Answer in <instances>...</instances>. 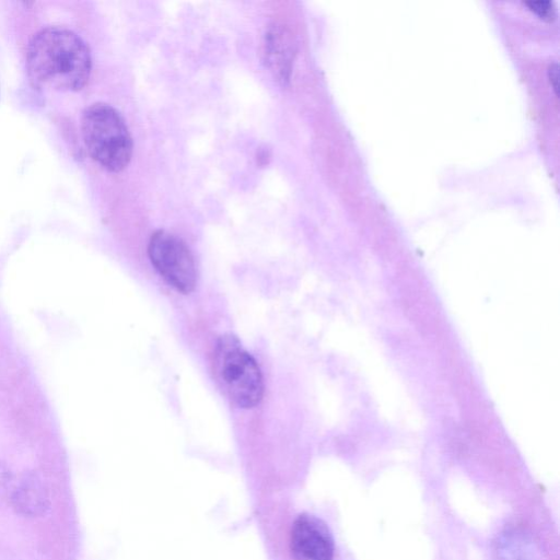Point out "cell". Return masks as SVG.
I'll return each mask as SVG.
<instances>
[{"label": "cell", "mask_w": 560, "mask_h": 560, "mask_svg": "<svg viewBox=\"0 0 560 560\" xmlns=\"http://www.w3.org/2000/svg\"><path fill=\"white\" fill-rule=\"evenodd\" d=\"M26 68L32 83L38 88L77 91L89 81L92 58L89 46L75 32L51 25L31 38Z\"/></svg>", "instance_id": "cell-1"}, {"label": "cell", "mask_w": 560, "mask_h": 560, "mask_svg": "<svg viewBox=\"0 0 560 560\" xmlns=\"http://www.w3.org/2000/svg\"><path fill=\"white\" fill-rule=\"evenodd\" d=\"M212 371L224 395L237 407L254 408L261 401L265 390L261 371L237 337L224 335L218 339Z\"/></svg>", "instance_id": "cell-2"}, {"label": "cell", "mask_w": 560, "mask_h": 560, "mask_svg": "<svg viewBox=\"0 0 560 560\" xmlns=\"http://www.w3.org/2000/svg\"><path fill=\"white\" fill-rule=\"evenodd\" d=\"M84 143L91 156L105 170L120 172L132 155V139L125 119L112 105L97 102L81 118Z\"/></svg>", "instance_id": "cell-3"}, {"label": "cell", "mask_w": 560, "mask_h": 560, "mask_svg": "<svg viewBox=\"0 0 560 560\" xmlns=\"http://www.w3.org/2000/svg\"><path fill=\"white\" fill-rule=\"evenodd\" d=\"M149 258L159 275L177 291L188 294L197 283V269L187 245L176 235L155 231L148 244Z\"/></svg>", "instance_id": "cell-4"}, {"label": "cell", "mask_w": 560, "mask_h": 560, "mask_svg": "<svg viewBox=\"0 0 560 560\" xmlns=\"http://www.w3.org/2000/svg\"><path fill=\"white\" fill-rule=\"evenodd\" d=\"M293 560H332L334 540L326 524L303 514L293 523L290 538Z\"/></svg>", "instance_id": "cell-5"}, {"label": "cell", "mask_w": 560, "mask_h": 560, "mask_svg": "<svg viewBox=\"0 0 560 560\" xmlns=\"http://www.w3.org/2000/svg\"><path fill=\"white\" fill-rule=\"evenodd\" d=\"M294 51V44L287 27L275 24L268 28L264 42L265 61L282 85L290 80Z\"/></svg>", "instance_id": "cell-6"}, {"label": "cell", "mask_w": 560, "mask_h": 560, "mask_svg": "<svg viewBox=\"0 0 560 560\" xmlns=\"http://www.w3.org/2000/svg\"><path fill=\"white\" fill-rule=\"evenodd\" d=\"M495 552L498 560H537L538 550L528 534L511 529L500 537Z\"/></svg>", "instance_id": "cell-7"}, {"label": "cell", "mask_w": 560, "mask_h": 560, "mask_svg": "<svg viewBox=\"0 0 560 560\" xmlns=\"http://www.w3.org/2000/svg\"><path fill=\"white\" fill-rule=\"evenodd\" d=\"M12 500L24 513L35 514L45 508L46 497L42 486L25 482L14 490Z\"/></svg>", "instance_id": "cell-8"}, {"label": "cell", "mask_w": 560, "mask_h": 560, "mask_svg": "<svg viewBox=\"0 0 560 560\" xmlns=\"http://www.w3.org/2000/svg\"><path fill=\"white\" fill-rule=\"evenodd\" d=\"M532 11L536 12L544 19H553L556 15V8L550 1H526L524 2Z\"/></svg>", "instance_id": "cell-9"}, {"label": "cell", "mask_w": 560, "mask_h": 560, "mask_svg": "<svg viewBox=\"0 0 560 560\" xmlns=\"http://www.w3.org/2000/svg\"><path fill=\"white\" fill-rule=\"evenodd\" d=\"M548 75H549V80L553 86V90L556 92V94L558 95V88H559V84H558V63L557 62H552L549 68H548Z\"/></svg>", "instance_id": "cell-10"}]
</instances>
